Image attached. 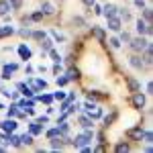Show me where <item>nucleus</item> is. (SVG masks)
<instances>
[{"label":"nucleus","instance_id":"obj_1","mask_svg":"<svg viewBox=\"0 0 153 153\" xmlns=\"http://www.w3.org/2000/svg\"><path fill=\"white\" fill-rule=\"evenodd\" d=\"M92 137H94V135H92L90 131H86V133H82V135H78V137H76L74 145H76V147H86L88 143H92Z\"/></svg>","mask_w":153,"mask_h":153},{"label":"nucleus","instance_id":"obj_2","mask_svg":"<svg viewBox=\"0 0 153 153\" xmlns=\"http://www.w3.org/2000/svg\"><path fill=\"white\" fill-rule=\"evenodd\" d=\"M147 45H149V41H147V39H143V37H139V39H133V41H131V47L135 49V51H143Z\"/></svg>","mask_w":153,"mask_h":153},{"label":"nucleus","instance_id":"obj_3","mask_svg":"<svg viewBox=\"0 0 153 153\" xmlns=\"http://www.w3.org/2000/svg\"><path fill=\"white\" fill-rule=\"evenodd\" d=\"M16 127H19V125H16V120H12L10 117H8L6 120H4V123H2V131H4V133H12V131L16 129Z\"/></svg>","mask_w":153,"mask_h":153},{"label":"nucleus","instance_id":"obj_4","mask_svg":"<svg viewBox=\"0 0 153 153\" xmlns=\"http://www.w3.org/2000/svg\"><path fill=\"white\" fill-rule=\"evenodd\" d=\"M29 86L37 92V90H45L47 88V82L45 80H29Z\"/></svg>","mask_w":153,"mask_h":153},{"label":"nucleus","instance_id":"obj_5","mask_svg":"<svg viewBox=\"0 0 153 153\" xmlns=\"http://www.w3.org/2000/svg\"><path fill=\"white\" fill-rule=\"evenodd\" d=\"M108 29H110V31H120V19L108 16Z\"/></svg>","mask_w":153,"mask_h":153},{"label":"nucleus","instance_id":"obj_6","mask_svg":"<svg viewBox=\"0 0 153 153\" xmlns=\"http://www.w3.org/2000/svg\"><path fill=\"white\" fill-rule=\"evenodd\" d=\"M137 31H139V35H145V33L149 35L151 33V27L145 23V21H137Z\"/></svg>","mask_w":153,"mask_h":153},{"label":"nucleus","instance_id":"obj_7","mask_svg":"<svg viewBox=\"0 0 153 153\" xmlns=\"http://www.w3.org/2000/svg\"><path fill=\"white\" fill-rule=\"evenodd\" d=\"M16 68H19L16 63H8V65H4V71H2V78H6V80H8L12 71H16Z\"/></svg>","mask_w":153,"mask_h":153},{"label":"nucleus","instance_id":"obj_8","mask_svg":"<svg viewBox=\"0 0 153 153\" xmlns=\"http://www.w3.org/2000/svg\"><path fill=\"white\" fill-rule=\"evenodd\" d=\"M129 63L133 65V68H135V70H143V68H145V61H143L141 57H137V55H135V57H131Z\"/></svg>","mask_w":153,"mask_h":153},{"label":"nucleus","instance_id":"obj_9","mask_svg":"<svg viewBox=\"0 0 153 153\" xmlns=\"http://www.w3.org/2000/svg\"><path fill=\"white\" fill-rule=\"evenodd\" d=\"M133 102H135V106H137V108H143V104H145V96H143L141 92H135Z\"/></svg>","mask_w":153,"mask_h":153},{"label":"nucleus","instance_id":"obj_10","mask_svg":"<svg viewBox=\"0 0 153 153\" xmlns=\"http://www.w3.org/2000/svg\"><path fill=\"white\" fill-rule=\"evenodd\" d=\"M19 90H21L27 98H31V96L35 94V90H33V88H29V86H25V84H19Z\"/></svg>","mask_w":153,"mask_h":153},{"label":"nucleus","instance_id":"obj_11","mask_svg":"<svg viewBox=\"0 0 153 153\" xmlns=\"http://www.w3.org/2000/svg\"><path fill=\"white\" fill-rule=\"evenodd\" d=\"M88 114H90V118H100L102 117V110L98 106H92V108H88Z\"/></svg>","mask_w":153,"mask_h":153},{"label":"nucleus","instance_id":"obj_12","mask_svg":"<svg viewBox=\"0 0 153 153\" xmlns=\"http://www.w3.org/2000/svg\"><path fill=\"white\" fill-rule=\"evenodd\" d=\"M29 131H31V135H39V133H43V127H41L39 123H31Z\"/></svg>","mask_w":153,"mask_h":153},{"label":"nucleus","instance_id":"obj_13","mask_svg":"<svg viewBox=\"0 0 153 153\" xmlns=\"http://www.w3.org/2000/svg\"><path fill=\"white\" fill-rule=\"evenodd\" d=\"M19 53H21V57H23V59L31 57V49L27 47V45H21V47H19Z\"/></svg>","mask_w":153,"mask_h":153},{"label":"nucleus","instance_id":"obj_14","mask_svg":"<svg viewBox=\"0 0 153 153\" xmlns=\"http://www.w3.org/2000/svg\"><path fill=\"white\" fill-rule=\"evenodd\" d=\"M117 10H118V8L114 6V4H108V6L104 8V14H106V16H114V14H117Z\"/></svg>","mask_w":153,"mask_h":153},{"label":"nucleus","instance_id":"obj_15","mask_svg":"<svg viewBox=\"0 0 153 153\" xmlns=\"http://www.w3.org/2000/svg\"><path fill=\"white\" fill-rule=\"evenodd\" d=\"M65 78H68V80H78V78H80V71L71 68V70H68V74H65Z\"/></svg>","mask_w":153,"mask_h":153},{"label":"nucleus","instance_id":"obj_16","mask_svg":"<svg viewBox=\"0 0 153 153\" xmlns=\"http://www.w3.org/2000/svg\"><path fill=\"white\" fill-rule=\"evenodd\" d=\"M8 143H10V145H14V147H21V145H23L19 135H10V137H8Z\"/></svg>","mask_w":153,"mask_h":153},{"label":"nucleus","instance_id":"obj_17","mask_svg":"<svg viewBox=\"0 0 153 153\" xmlns=\"http://www.w3.org/2000/svg\"><path fill=\"white\" fill-rule=\"evenodd\" d=\"M127 82H129V88H131V92H139V82H137V80H133V78H129Z\"/></svg>","mask_w":153,"mask_h":153},{"label":"nucleus","instance_id":"obj_18","mask_svg":"<svg viewBox=\"0 0 153 153\" xmlns=\"http://www.w3.org/2000/svg\"><path fill=\"white\" fill-rule=\"evenodd\" d=\"M14 29L12 27H0V37H6V35H12Z\"/></svg>","mask_w":153,"mask_h":153},{"label":"nucleus","instance_id":"obj_19","mask_svg":"<svg viewBox=\"0 0 153 153\" xmlns=\"http://www.w3.org/2000/svg\"><path fill=\"white\" fill-rule=\"evenodd\" d=\"M51 147H53V149H61V147H63V143H61V135H59V139H57V137H53Z\"/></svg>","mask_w":153,"mask_h":153},{"label":"nucleus","instance_id":"obj_20","mask_svg":"<svg viewBox=\"0 0 153 153\" xmlns=\"http://www.w3.org/2000/svg\"><path fill=\"white\" fill-rule=\"evenodd\" d=\"M49 49H53V41H49V39H43V49H41V53H45Z\"/></svg>","mask_w":153,"mask_h":153},{"label":"nucleus","instance_id":"obj_21","mask_svg":"<svg viewBox=\"0 0 153 153\" xmlns=\"http://www.w3.org/2000/svg\"><path fill=\"white\" fill-rule=\"evenodd\" d=\"M21 143H23V145H31V143H33V135H31V133H29V135L25 133L23 137H21Z\"/></svg>","mask_w":153,"mask_h":153},{"label":"nucleus","instance_id":"obj_22","mask_svg":"<svg viewBox=\"0 0 153 153\" xmlns=\"http://www.w3.org/2000/svg\"><path fill=\"white\" fill-rule=\"evenodd\" d=\"M8 10H10V4L4 2V0H0V14H6Z\"/></svg>","mask_w":153,"mask_h":153},{"label":"nucleus","instance_id":"obj_23","mask_svg":"<svg viewBox=\"0 0 153 153\" xmlns=\"http://www.w3.org/2000/svg\"><path fill=\"white\" fill-rule=\"evenodd\" d=\"M80 123H82V127H86V129L92 127V118H88V117H80Z\"/></svg>","mask_w":153,"mask_h":153},{"label":"nucleus","instance_id":"obj_24","mask_svg":"<svg viewBox=\"0 0 153 153\" xmlns=\"http://www.w3.org/2000/svg\"><path fill=\"white\" fill-rule=\"evenodd\" d=\"M92 33H94V35L98 37V39H100V41H102V39H104V31H102V29H98V27H92Z\"/></svg>","mask_w":153,"mask_h":153},{"label":"nucleus","instance_id":"obj_25","mask_svg":"<svg viewBox=\"0 0 153 153\" xmlns=\"http://www.w3.org/2000/svg\"><path fill=\"white\" fill-rule=\"evenodd\" d=\"M21 4H23V0H10V8H14V10H19Z\"/></svg>","mask_w":153,"mask_h":153},{"label":"nucleus","instance_id":"obj_26","mask_svg":"<svg viewBox=\"0 0 153 153\" xmlns=\"http://www.w3.org/2000/svg\"><path fill=\"white\" fill-rule=\"evenodd\" d=\"M49 53H51V57H53V61H55V63H59V61H61V57H59V53H57V51L49 49Z\"/></svg>","mask_w":153,"mask_h":153},{"label":"nucleus","instance_id":"obj_27","mask_svg":"<svg viewBox=\"0 0 153 153\" xmlns=\"http://www.w3.org/2000/svg\"><path fill=\"white\" fill-rule=\"evenodd\" d=\"M41 10L45 12V14H53V6H51V4H43V8H41Z\"/></svg>","mask_w":153,"mask_h":153},{"label":"nucleus","instance_id":"obj_28","mask_svg":"<svg viewBox=\"0 0 153 153\" xmlns=\"http://www.w3.org/2000/svg\"><path fill=\"white\" fill-rule=\"evenodd\" d=\"M57 135H61V133H59V129H51V131H47V137H49V139H53V137H57Z\"/></svg>","mask_w":153,"mask_h":153},{"label":"nucleus","instance_id":"obj_29","mask_svg":"<svg viewBox=\"0 0 153 153\" xmlns=\"http://www.w3.org/2000/svg\"><path fill=\"white\" fill-rule=\"evenodd\" d=\"M143 139H145V143L149 145V143L153 141V135H151V133H149V131H147V133H143Z\"/></svg>","mask_w":153,"mask_h":153},{"label":"nucleus","instance_id":"obj_30","mask_svg":"<svg viewBox=\"0 0 153 153\" xmlns=\"http://www.w3.org/2000/svg\"><path fill=\"white\" fill-rule=\"evenodd\" d=\"M143 16H145V21L149 23V21H151V8H145V12H143Z\"/></svg>","mask_w":153,"mask_h":153},{"label":"nucleus","instance_id":"obj_31","mask_svg":"<svg viewBox=\"0 0 153 153\" xmlns=\"http://www.w3.org/2000/svg\"><path fill=\"white\" fill-rule=\"evenodd\" d=\"M108 43H110V45H112L114 49H118V47H120V41H118V39H110Z\"/></svg>","mask_w":153,"mask_h":153},{"label":"nucleus","instance_id":"obj_32","mask_svg":"<svg viewBox=\"0 0 153 153\" xmlns=\"http://www.w3.org/2000/svg\"><path fill=\"white\" fill-rule=\"evenodd\" d=\"M19 33H21V37H31V35H33V33H31L29 29H21Z\"/></svg>","mask_w":153,"mask_h":153},{"label":"nucleus","instance_id":"obj_33","mask_svg":"<svg viewBox=\"0 0 153 153\" xmlns=\"http://www.w3.org/2000/svg\"><path fill=\"white\" fill-rule=\"evenodd\" d=\"M68 82H70L68 78H57V86H65Z\"/></svg>","mask_w":153,"mask_h":153},{"label":"nucleus","instance_id":"obj_34","mask_svg":"<svg viewBox=\"0 0 153 153\" xmlns=\"http://www.w3.org/2000/svg\"><path fill=\"white\" fill-rule=\"evenodd\" d=\"M47 120H49L47 117H39V118H37V123H39V125H41V127H43V125H45V123H47Z\"/></svg>","mask_w":153,"mask_h":153},{"label":"nucleus","instance_id":"obj_35","mask_svg":"<svg viewBox=\"0 0 153 153\" xmlns=\"http://www.w3.org/2000/svg\"><path fill=\"white\" fill-rule=\"evenodd\" d=\"M33 37L39 39V41H43V39H45V33H33Z\"/></svg>","mask_w":153,"mask_h":153},{"label":"nucleus","instance_id":"obj_36","mask_svg":"<svg viewBox=\"0 0 153 153\" xmlns=\"http://www.w3.org/2000/svg\"><path fill=\"white\" fill-rule=\"evenodd\" d=\"M117 151H120V153H123V151H129V145H118Z\"/></svg>","mask_w":153,"mask_h":153},{"label":"nucleus","instance_id":"obj_37","mask_svg":"<svg viewBox=\"0 0 153 153\" xmlns=\"http://www.w3.org/2000/svg\"><path fill=\"white\" fill-rule=\"evenodd\" d=\"M41 19H43V12H35L33 14V21H41Z\"/></svg>","mask_w":153,"mask_h":153},{"label":"nucleus","instance_id":"obj_38","mask_svg":"<svg viewBox=\"0 0 153 153\" xmlns=\"http://www.w3.org/2000/svg\"><path fill=\"white\" fill-rule=\"evenodd\" d=\"M39 100H43V102H51V100H53V96H41V98H39Z\"/></svg>","mask_w":153,"mask_h":153},{"label":"nucleus","instance_id":"obj_39","mask_svg":"<svg viewBox=\"0 0 153 153\" xmlns=\"http://www.w3.org/2000/svg\"><path fill=\"white\" fill-rule=\"evenodd\" d=\"M53 98H57V100H63V98H65V94H63V92H55V96H53Z\"/></svg>","mask_w":153,"mask_h":153},{"label":"nucleus","instance_id":"obj_40","mask_svg":"<svg viewBox=\"0 0 153 153\" xmlns=\"http://www.w3.org/2000/svg\"><path fill=\"white\" fill-rule=\"evenodd\" d=\"M92 6H94V10H96V14H102V8H100V6H98V4H96V2H94V4H92Z\"/></svg>","mask_w":153,"mask_h":153},{"label":"nucleus","instance_id":"obj_41","mask_svg":"<svg viewBox=\"0 0 153 153\" xmlns=\"http://www.w3.org/2000/svg\"><path fill=\"white\" fill-rule=\"evenodd\" d=\"M53 37H55V39H57V41H63V35H59L57 31H53Z\"/></svg>","mask_w":153,"mask_h":153},{"label":"nucleus","instance_id":"obj_42","mask_svg":"<svg viewBox=\"0 0 153 153\" xmlns=\"http://www.w3.org/2000/svg\"><path fill=\"white\" fill-rule=\"evenodd\" d=\"M120 39H123V41H129L131 35H129V33H123V35H120Z\"/></svg>","mask_w":153,"mask_h":153},{"label":"nucleus","instance_id":"obj_43","mask_svg":"<svg viewBox=\"0 0 153 153\" xmlns=\"http://www.w3.org/2000/svg\"><path fill=\"white\" fill-rule=\"evenodd\" d=\"M82 2H84V4H86V6H92V4H94L96 0H82Z\"/></svg>","mask_w":153,"mask_h":153}]
</instances>
